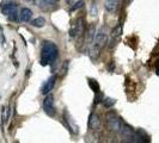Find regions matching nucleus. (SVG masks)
I'll list each match as a JSON object with an SVG mask.
<instances>
[{"mask_svg": "<svg viewBox=\"0 0 159 143\" xmlns=\"http://www.w3.org/2000/svg\"><path fill=\"white\" fill-rule=\"evenodd\" d=\"M59 55V49L55 43L50 41H44L41 49V64L42 66H49L55 62Z\"/></svg>", "mask_w": 159, "mask_h": 143, "instance_id": "obj_1", "label": "nucleus"}, {"mask_svg": "<svg viewBox=\"0 0 159 143\" xmlns=\"http://www.w3.org/2000/svg\"><path fill=\"white\" fill-rule=\"evenodd\" d=\"M108 42V30L107 28H101L98 32L96 33V37L92 42V47L90 49V56L92 60H97L101 50L104 48L105 43Z\"/></svg>", "mask_w": 159, "mask_h": 143, "instance_id": "obj_2", "label": "nucleus"}, {"mask_svg": "<svg viewBox=\"0 0 159 143\" xmlns=\"http://www.w3.org/2000/svg\"><path fill=\"white\" fill-rule=\"evenodd\" d=\"M105 123H107V128L111 132H120L121 131L122 122H121L120 117L115 112H108L107 113V116H105Z\"/></svg>", "mask_w": 159, "mask_h": 143, "instance_id": "obj_3", "label": "nucleus"}, {"mask_svg": "<svg viewBox=\"0 0 159 143\" xmlns=\"http://www.w3.org/2000/svg\"><path fill=\"white\" fill-rule=\"evenodd\" d=\"M1 12L2 15L7 17L10 20H17V4L15 1H5L1 5Z\"/></svg>", "mask_w": 159, "mask_h": 143, "instance_id": "obj_4", "label": "nucleus"}, {"mask_svg": "<svg viewBox=\"0 0 159 143\" xmlns=\"http://www.w3.org/2000/svg\"><path fill=\"white\" fill-rule=\"evenodd\" d=\"M43 110L46 112V115L49 117H54L56 113L55 106H54V95L48 93L43 100Z\"/></svg>", "mask_w": 159, "mask_h": 143, "instance_id": "obj_5", "label": "nucleus"}, {"mask_svg": "<svg viewBox=\"0 0 159 143\" xmlns=\"http://www.w3.org/2000/svg\"><path fill=\"white\" fill-rule=\"evenodd\" d=\"M84 33V18H78L77 22L72 25L71 36L74 38H79Z\"/></svg>", "mask_w": 159, "mask_h": 143, "instance_id": "obj_6", "label": "nucleus"}, {"mask_svg": "<svg viewBox=\"0 0 159 143\" xmlns=\"http://www.w3.org/2000/svg\"><path fill=\"white\" fill-rule=\"evenodd\" d=\"M120 5H121V0H105L104 8L109 13H116L119 11Z\"/></svg>", "mask_w": 159, "mask_h": 143, "instance_id": "obj_7", "label": "nucleus"}, {"mask_svg": "<svg viewBox=\"0 0 159 143\" xmlns=\"http://www.w3.org/2000/svg\"><path fill=\"white\" fill-rule=\"evenodd\" d=\"M55 82H56L55 75L50 76V78L43 84V86H42V88H41V92H42L44 95H47L48 93H50V91H53V88H54V86H55Z\"/></svg>", "mask_w": 159, "mask_h": 143, "instance_id": "obj_8", "label": "nucleus"}, {"mask_svg": "<svg viewBox=\"0 0 159 143\" xmlns=\"http://www.w3.org/2000/svg\"><path fill=\"white\" fill-rule=\"evenodd\" d=\"M102 125V120L101 117L97 115V113H92L90 117H89V128L91 130H98Z\"/></svg>", "mask_w": 159, "mask_h": 143, "instance_id": "obj_9", "label": "nucleus"}, {"mask_svg": "<svg viewBox=\"0 0 159 143\" xmlns=\"http://www.w3.org/2000/svg\"><path fill=\"white\" fill-rule=\"evenodd\" d=\"M60 0H37V6L43 11H49L52 7L56 6Z\"/></svg>", "mask_w": 159, "mask_h": 143, "instance_id": "obj_10", "label": "nucleus"}, {"mask_svg": "<svg viewBox=\"0 0 159 143\" xmlns=\"http://www.w3.org/2000/svg\"><path fill=\"white\" fill-rule=\"evenodd\" d=\"M19 18H20V20L24 22V23H28V22H30L32 18V11L30 8L28 7H24L20 10V15H19Z\"/></svg>", "mask_w": 159, "mask_h": 143, "instance_id": "obj_11", "label": "nucleus"}, {"mask_svg": "<svg viewBox=\"0 0 159 143\" xmlns=\"http://www.w3.org/2000/svg\"><path fill=\"white\" fill-rule=\"evenodd\" d=\"M96 25L95 24H90V26H89L88 31H86V42H88V44H92V42L95 40L96 37Z\"/></svg>", "mask_w": 159, "mask_h": 143, "instance_id": "obj_12", "label": "nucleus"}, {"mask_svg": "<svg viewBox=\"0 0 159 143\" xmlns=\"http://www.w3.org/2000/svg\"><path fill=\"white\" fill-rule=\"evenodd\" d=\"M121 132H122V135L125 136V137H127V138H130L132 136L135 134V131L133 130V128L129 127L128 124L126 123H122V127H121Z\"/></svg>", "mask_w": 159, "mask_h": 143, "instance_id": "obj_13", "label": "nucleus"}, {"mask_svg": "<svg viewBox=\"0 0 159 143\" xmlns=\"http://www.w3.org/2000/svg\"><path fill=\"white\" fill-rule=\"evenodd\" d=\"M31 25L34 28H43L44 25H46V19L43 18V17H37V18H35L34 20L31 22Z\"/></svg>", "mask_w": 159, "mask_h": 143, "instance_id": "obj_14", "label": "nucleus"}, {"mask_svg": "<svg viewBox=\"0 0 159 143\" xmlns=\"http://www.w3.org/2000/svg\"><path fill=\"white\" fill-rule=\"evenodd\" d=\"M122 35V25L121 24H119L116 28H114L111 31V40L112 41H116L117 38H119L120 36Z\"/></svg>", "mask_w": 159, "mask_h": 143, "instance_id": "obj_15", "label": "nucleus"}, {"mask_svg": "<svg viewBox=\"0 0 159 143\" xmlns=\"http://www.w3.org/2000/svg\"><path fill=\"white\" fill-rule=\"evenodd\" d=\"M102 104H103L104 107L110 109V107H112V106L116 104V99H112V98H103Z\"/></svg>", "mask_w": 159, "mask_h": 143, "instance_id": "obj_16", "label": "nucleus"}, {"mask_svg": "<svg viewBox=\"0 0 159 143\" xmlns=\"http://www.w3.org/2000/svg\"><path fill=\"white\" fill-rule=\"evenodd\" d=\"M89 86H90V88H91V89H92L95 93L99 92V85H98V82H97L96 80L89 79Z\"/></svg>", "mask_w": 159, "mask_h": 143, "instance_id": "obj_17", "label": "nucleus"}, {"mask_svg": "<svg viewBox=\"0 0 159 143\" xmlns=\"http://www.w3.org/2000/svg\"><path fill=\"white\" fill-rule=\"evenodd\" d=\"M84 5H85V1H84V0H78V1H75V2L73 4V6L71 7V11H77V10H79V8L83 7Z\"/></svg>", "mask_w": 159, "mask_h": 143, "instance_id": "obj_18", "label": "nucleus"}, {"mask_svg": "<svg viewBox=\"0 0 159 143\" xmlns=\"http://www.w3.org/2000/svg\"><path fill=\"white\" fill-rule=\"evenodd\" d=\"M98 13V7H97V4L96 2H92L91 7H90V15L92 17H96Z\"/></svg>", "mask_w": 159, "mask_h": 143, "instance_id": "obj_19", "label": "nucleus"}, {"mask_svg": "<svg viewBox=\"0 0 159 143\" xmlns=\"http://www.w3.org/2000/svg\"><path fill=\"white\" fill-rule=\"evenodd\" d=\"M102 100H103V95H102V93H101V92H97V93H96V97H95V105L102 103Z\"/></svg>", "mask_w": 159, "mask_h": 143, "instance_id": "obj_20", "label": "nucleus"}, {"mask_svg": "<svg viewBox=\"0 0 159 143\" xmlns=\"http://www.w3.org/2000/svg\"><path fill=\"white\" fill-rule=\"evenodd\" d=\"M25 4H35V0H22Z\"/></svg>", "mask_w": 159, "mask_h": 143, "instance_id": "obj_21", "label": "nucleus"}, {"mask_svg": "<svg viewBox=\"0 0 159 143\" xmlns=\"http://www.w3.org/2000/svg\"><path fill=\"white\" fill-rule=\"evenodd\" d=\"M114 69H115V64L111 63V64H110V67H109V72H112Z\"/></svg>", "mask_w": 159, "mask_h": 143, "instance_id": "obj_22", "label": "nucleus"}, {"mask_svg": "<svg viewBox=\"0 0 159 143\" xmlns=\"http://www.w3.org/2000/svg\"><path fill=\"white\" fill-rule=\"evenodd\" d=\"M157 74L159 75V61H158V63H157Z\"/></svg>", "mask_w": 159, "mask_h": 143, "instance_id": "obj_23", "label": "nucleus"}, {"mask_svg": "<svg viewBox=\"0 0 159 143\" xmlns=\"http://www.w3.org/2000/svg\"><path fill=\"white\" fill-rule=\"evenodd\" d=\"M66 1H70V0H66Z\"/></svg>", "mask_w": 159, "mask_h": 143, "instance_id": "obj_24", "label": "nucleus"}]
</instances>
